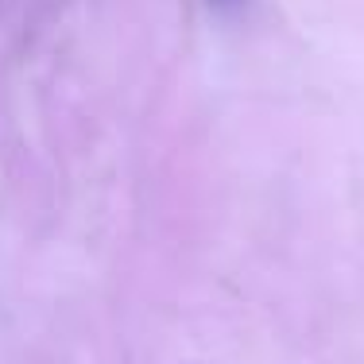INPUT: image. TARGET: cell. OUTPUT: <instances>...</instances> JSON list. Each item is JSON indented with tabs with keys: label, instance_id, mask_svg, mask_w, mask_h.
<instances>
[{
	"label": "cell",
	"instance_id": "cell-1",
	"mask_svg": "<svg viewBox=\"0 0 364 364\" xmlns=\"http://www.w3.org/2000/svg\"><path fill=\"white\" fill-rule=\"evenodd\" d=\"M213 4H221V8H229V4H237V0H213Z\"/></svg>",
	"mask_w": 364,
	"mask_h": 364
}]
</instances>
